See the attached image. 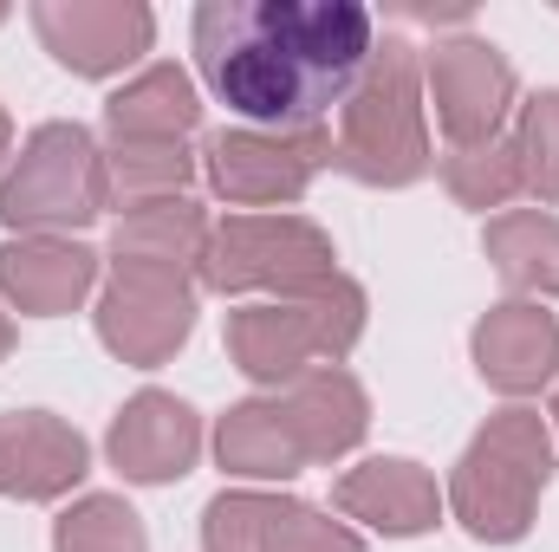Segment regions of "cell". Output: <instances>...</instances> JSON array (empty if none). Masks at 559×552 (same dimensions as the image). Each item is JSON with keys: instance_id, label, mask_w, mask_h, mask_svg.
I'll return each instance as SVG.
<instances>
[{"instance_id": "obj_1", "label": "cell", "mask_w": 559, "mask_h": 552, "mask_svg": "<svg viewBox=\"0 0 559 552\" xmlns=\"http://www.w3.org/2000/svg\"><path fill=\"white\" fill-rule=\"evenodd\" d=\"M189 46L248 131H312L358 85L378 20L358 0H202Z\"/></svg>"}, {"instance_id": "obj_2", "label": "cell", "mask_w": 559, "mask_h": 552, "mask_svg": "<svg viewBox=\"0 0 559 552\" xmlns=\"http://www.w3.org/2000/svg\"><path fill=\"white\" fill-rule=\"evenodd\" d=\"M429 105H423V46L404 33H384L358 72V85L338 105L332 169H345L365 189H411L429 176Z\"/></svg>"}, {"instance_id": "obj_3", "label": "cell", "mask_w": 559, "mask_h": 552, "mask_svg": "<svg viewBox=\"0 0 559 552\" xmlns=\"http://www.w3.org/2000/svg\"><path fill=\"white\" fill-rule=\"evenodd\" d=\"M559 468V442L554 422L527 404H508L495 410L462 448V461L449 468V514L462 520L468 540L481 547H514L534 533V514H540V494Z\"/></svg>"}, {"instance_id": "obj_4", "label": "cell", "mask_w": 559, "mask_h": 552, "mask_svg": "<svg viewBox=\"0 0 559 552\" xmlns=\"http://www.w3.org/2000/svg\"><path fill=\"white\" fill-rule=\"evenodd\" d=\"M365 286L345 274H332L319 292L306 299H254V305H235L228 312V364L261 384V391H286L293 377H306L312 364H345L365 338Z\"/></svg>"}, {"instance_id": "obj_5", "label": "cell", "mask_w": 559, "mask_h": 552, "mask_svg": "<svg viewBox=\"0 0 559 552\" xmlns=\"http://www.w3.org/2000/svg\"><path fill=\"white\" fill-rule=\"evenodd\" d=\"M111 208L105 189V143L85 124H39L0 169V228L7 235H72Z\"/></svg>"}, {"instance_id": "obj_6", "label": "cell", "mask_w": 559, "mask_h": 552, "mask_svg": "<svg viewBox=\"0 0 559 552\" xmlns=\"http://www.w3.org/2000/svg\"><path fill=\"white\" fill-rule=\"evenodd\" d=\"M338 274L332 235L306 215H228L209 235V254L195 286L209 292H267V299H306Z\"/></svg>"}, {"instance_id": "obj_7", "label": "cell", "mask_w": 559, "mask_h": 552, "mask_svg": "<svg viewBox=\"0 0 559 552\" xmlns=\"http://www.w3.org/2000/svg\"><path fill=\"white\" fill-rule=\"evenodd\" d=\"M332 163V131H215L202 143V176L228 208L248 215H280L286 202H299L312 189V176Z\"/></svg>"}, {"instance_id": "obj_8", "label": "cell", "mask_w": 559, "mask_h": 552, "mask_svg": "<svg viewBox=\"0 0 559 552\" xmlns=\"http://www.w3.org/2000/svg\"><path fill=\"white\" fill-rule=\"evenodd\" d=\"M423 105L436 111V131L449 137V149H468V143L501 137V124L521 105V79L495 39L449 33L423 46Z\"/></svg>"}, {"instance_id": "obj_9", "label": "cell", "mask_w": 559, "mask_h": 552, "mask_svg": "<svg viewBox=\"0 0 559 552\" xmlns=\"http://www.w3.org/2000/svg\"><path fill=\"white\" fill-rule=\"evenodd\" d=\"M98 345L131 364V371H156L169 364L189 332H195V279L163 274V267H111L98 286Z\"/></svg>"}, {"instance_id": "obj_10", "label": "cell", "mask_w": 559, "mask_h": 552, "mask_svg": "<svg viewBox=\"0 0 559 552\" xmlns=\"http://www.w3.org/2000/svg\"><path fill=\"white\" fill-rule=\"evenodd\" d=\"M202 552H371L352 520L319 514L312 501L228 488L202 507Z\"/></svg>"}, {"instance_id": "obj_11", "label": "cell", "mask_w": 559, "mask_h": 552, "mask_svg": "<svg viewBox=\"0 0 559 552\" xmlns=\"http://www.w3.org/2000/svg\"><path fill=\"white\" fill-rule=\"evenodd\" d=\"M39 46L79 79H118L156 46V13L143 0H33Z\"/></svg>"}, {"instance_id": "obj_12", "label": "cell", "mask_w": 559, "mask_h": 552, "mask_svg": "<svg viewBox=\"0 0 559 552\" xmlns=\"http://www.w3.org/2000/svg\"><path fill=\"white\" fill-rule=\"evenodd\" d=\"M202 416L189 410L176 391H138L105 429V455L124 481L138 488H169L202 461Z\"/></svg>"}, {"instance_id": "obj_13", "label": "cell", "mask_w": 559, "mask_h": 552, "mask_svg": "<svg viewBox=\"0 0 559 552\" xmlns=\"http://www.w3.org/2000/svg\"><path fill=\"white\" fill-rule=\"evenodd\" d=\"M468 358H475L488 391L527 404L559 377V319L540 299H501V305H488L475 319Z\"/></svg>"}, {"instance_id": "obj_14", "label": "cell", "mask_w": 559, "mask_h": 552, "mask_svg": "<svg viewBox=\"0 0 559 552\" xmlns=\"http://www.w3.org/2000/svg\"><path fill=\"white\" fill-rule=\"evenodd\" d=\"M332 501H338V520H358V527H371L384 540L436 533L442 514H449L436 475L423 461H411V455H371V461L345 468L338 488H332Z\"/></svg>"}, {"instance_id": "obj_15", "label": "cell", "mask_w": 559, "mask_h": 552, "mask_svg": "<svg viewBox=\"0 0 559 552\" xmlns=\"http://www.w3.org/2000/svg\"><path fill=\"white\" fill-rule=\"evenodd\" d=\"M98 254L72 235H7L0 241V299L26 319H66L98 292Z\"/></svg>"}, {"instance_id": "obj_16", "label": "cell", "mask_w": 559, "mask_h": 552, "mask_svg": "<svg viewBox=\"0 0 559 552\" xmlns=\"http://www.w3.org/2000/svg\"><path fill=\"white\" fill-rule=\"evenodd\" d=\"M92 475V442L52 410L0 416V488L7 501H66Z\"/></svg>"}, {"instance_id": "obj_17", "label": "cell", "mask_w": 559, "mask_h": 552, "mask_svg": "<svg viewBox=\"0 0 559 552\" xmlns=\"http://www.w3.org/2000/svg\"><path fill=\"white\" fill-rule=\"evenodd\" d=\"M280 404H286L293 429H299L306 468H332L371 435V397H365V384L345 364H312L306 377H293L280 391Z\"/></svg>"}, {"instance_id": "obj_18", "label": "cell", "mask_w": 559, "mask_h": 552, "mask_svg": "<svg viewBox=\"0 0 559 552\" xmlns=\"http://www.w3.org/2000/svg\"><path fill=\"white\" fill-rule=\"evenodd\" d=\"M209 208L195 195H169V202H138L118 215L111 228V267H163V274H189L209 254Z\"/></svg>"}, {"instance_id": "obj_19", "label": "cell", "mask_w": 559, "mask_h": 552, "mask_svg": "<svg viewBox=\"0 0 559 552\" xmlns=\"http://www.w3.org/2000/svg\"><path fill=\"white\" fill-rule=\"evenodd\" d=\"M202 124V92L182 65H143L105 98V131L143 143H189Z\"/></svg>"}, {"instance_id": "obj_20", "label": "cell", "mask_w": 559, "mask_h": 552, "mask_svg": "<svg viewBox=\"0 0 559 552\" xmlns=\"http://www.w3.org/2000/svg\"><path fill=\"white\" fill-rule=\"evenodd\" d=\"M215 461L235 475V481H293L306 468V448H299V429L280 397H248L215 422Z\"/></svg>"}, {"instance_id": "obj_21", "label": "cell", "mask_w": 559, "mask_h": 552, "mask_svg": "<svg viewBox=\"0 0 559 552\" xmlns=\"http://www.w3.org/2000/svg\"><path fill=\"white\" fill-rule=\"evenodd\" d=\"M488 267L508 279L514 299H559V215L554 208H508L481 228Z\"/></svg>"}, {"instance_id": "obj_22", "label": "cell", "mask_w": 559, "mask_h": 552, "mask_svg": "<svg viewBox=\"0 0 559 552\" xmlns=\"http://www.w3.org/2000/svg\"><path fill=\"white\" fill-rule=\"evenodd\" d=\"M195 169H202V156H195L189 143H143V137L105 143V189H111V208L189 195Z\"/></svg>"}, {"instance_id": "obj_23", "label": "cell", "mask_w": 559, "mask_h": 552, "mask_svg": "<svg viewBox=\"0 0 559 552\" xmlns=\"http://www.w3.org/2000/svg\"><path fill=\"white\" fill-rule=\"evenodd\" d=\"M442 189L455 195V208H475V215H508V202L521 195V163L508 137L468 143V149H449L442 156Z\"/></svg>"}, {"instance_id": "obj_24", "label": "cell", "mask_w": 559, "mask_h": 552, "mask_svg": "<svg viewBox=\"0 0 559 552\" xmlns=\"http://www.w3.org/2000/svg\"><path fill=\"white\" fill-rule=\"evenodd\" d=\"M52 552H150V533L124 494H79L52 520Z\"/></svg>"}, {"instance_id": "obj_25", "label": "cell", "mask_w": 559, "mask_h": 552, "mask_svg": "<svg viewBox=\"0 0 559 552\" xmlns=\"http://www.w3.org/2000/svg\"><path fill=\"white\" fill-rule=\"evenodd\" d=\"M514 163H521V195H534L540 208L559 202V92H534L514 105Z\"/></svg>"}, {"instance_id": "obj_26", "label": "cell", "mask_w": 559, "mask_h": 552, "mask_svg": "<svg viewBox=\"0 0 559 552\" xmlns=\"http://www.w3.org/2000/svg\"><path fill=\"white\" fill-rule=\"evenodd\" d=\"M13 163V118H7V105H0V169Z\"/></svg>"}, {"instance_id": "obj_27", "label": "cell", "mask_w": 559, "mask_h": 552, "mask_svg": "<svg viewBox=\"0 0 559 552\" xmlns=\"http://www.w3.org/2000/svg\"><path fill=\"white\" fill-rule=\"evenodd\" d=\"M7 351H13V319L0 312V364H7Z\"/></svg>"}, {"instance_id": "obj_28", "label": "cell", "mask_w": 559, "mask_h": 552, "mask_svg": "<svg viewBox=\"0 0 559 552\" xmlns=\"http://www.w3.org/2000/svg\"><path fill=\"white\" fill-rule=\"evenodd\" d=\"M547 422H554V442H559V391H554V410H547Z\"/></svg>"}, {"instance_id": "obj_29", "label": "cell", "mask_w": 559, "mask_h": 552, "mask_svg": "<svg viewBox=\"0 0 559 552\" xmlns=\"http://www.w3.org/2000/svg\"><path fill=\"white\" fill-rule=\"evenodd\" d=\"M0 26H7V7H0Z\"/></svg>"}, {"instance_id": "obj_30", "label": "cell", "mask_w": 559, "mask_h": 552, "mask_svg": "<svg viewBox=\"0 0 559 552\" xmlns=\"http://www.w3.org/2000/svg\"><path fill=\"white\" fill-rule=\"evenodd\" d=\"M0 501H7V488H0Z\"/></svg>"}]
</instances>
